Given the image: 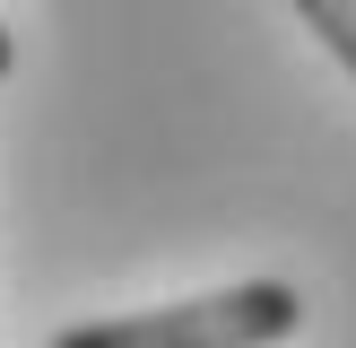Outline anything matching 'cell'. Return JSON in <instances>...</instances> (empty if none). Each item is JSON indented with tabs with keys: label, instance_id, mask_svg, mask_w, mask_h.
I'll return each instance as SVG.
<instances>
[{
	"label": "cell",
	"instance_id": "6da1fadb",
	"mask_svg": "<svg viewBox=\"0 0 356 348\" xmlns=\"http://www.w3.org/2000/svg\"><path fill=\"white\" fill-rule=\"evenodd\" d=\"M305 331V296L287 278H243L218 296H183L156 313H113V322H79L52 348H278Z\"/></svg>",
	"mask_w": 356,
	"mask_h": 348
},
{
	"label": "cell",
	"instance_id": "7a4b0ae2",
	"mask_svg": "<svg viewBox=\"0 0 356 348\" xmlns=\"http://www.w3.org/2000/svg\"><path fill=\"white\" fill-rule=\"evenodd\" d=\"M287 9L305 17L313 35H322V44H330V61L356 79V0H287Z\"/></svg>",
	"mask_w": 356,
	"mask_h": 348
},
{
	"label": "cell",
	"instance_id": "3957f363",
	"mask_svg": "<svg viewBox=\"0 0 356 348\" xmlns=\"http://www.w3.org/2000/svg\"><path fill=\"white\" fill-rule=\"evenodd\" d=\"M9 70H17V44H9V26H0V79H9Z\"/></svg>",
	"mask_w": 356,
	"mask_h": 348
}]
</instances>
